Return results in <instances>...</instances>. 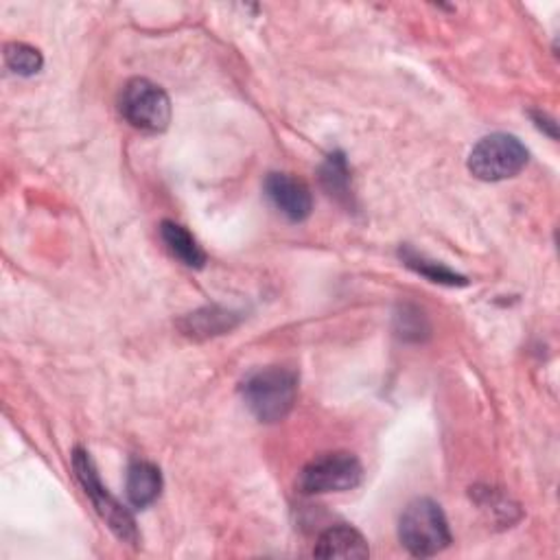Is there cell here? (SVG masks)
Segmentation results:
<instances>
[{
    "instance_id": "15",
    "label": "cell",
    "mask_w": 560,
    "mask_h": 560,
    "mask_svg": "<svg viewBox=\"0 0 560 560\" xmlns=\"http://www.w3.org/2000/svg\"><path fill=\"white\" fill-rule=\"evenodd\" d=\"M398 322H400V335L405 338V340H420V333H423L425 329H423V324H425V318H423V314H418V311H413V316L411 314H407V309H403V316H398L396 318Z\"/></svg>"
},
{
    "instance_id": "3",
    "label": "cell",
    "mask_w": 560,
    "mask_h": 560,
    "mask_svg": "<svg viewBox=\"0 0 560 560\" xmlns=\"http://www.w3.org/2000/svg\"><path fill=\"white\" fill-rule=\"evenodd\" d=\"M527 165V150L512 133H491L471 150L469 169L484 182L514 178Z\"/></svg>"
},
{
    "instance_id": "12",
    "label": "cell",
    "mask_w": 560,
    "mask_h": 560,
    "mask_svg": "<svg viewBox=\"0 0 560 560\" xmlns=\"http://www.w3.org/2000/svg\"><path fill=\"white\" fill-rule=\"evenodd\" d=\"M400 258H403V263H405L409 269H413V271H418V273H423L425 278L432 280V283L451 285V288H456V285H467V278H464V276L451 271L449 267H445V265H441V263H436V260H428L425 256H420V254L411 252L409 247L400 250Z\"/></svg>"
},
{
    "instance_id": "11",
    "label": "cell",
    "mask_w": 560,
    "mask_h": 560,
    "mask_svg": "<svg viewBox=\"0 0 560 560\" xmlns=\"http://www.w3.org/2000/svg\"><path fill=\"white\" fill-rule=\"evenodd\" d=\"M234 316L221 309H202L191 314L184 322L182 329L191 338H208V335H221L224 331H230L234 327Z\"/></svg>"
},
{
    "instance_id": "4",
    "label": "cell",
    "mask_w": 560,
    "mask_h": 560,
    "mask_svg": "<svg viewBox=\"0 0 560 560\" xmlns=\"http://www.w3.org/2000/svg\"><path fill=\"white\" fill-rule=\"evenodd\" d=\"M118 110L123 118L143 131H163L171 120L169 94L150 79H131L125 84Z\"/></svg>"
},
{
    "instance_id": "10",
    "label": "cell",
    "mask_w": 560,
    "mask_h": 560,
    "mask_svg": "<svg viewBox=\"0 0 560 560\" xmlns=\"http://www.w3.org/2000/svg\"><path fill=\"white\" fill-rule=\"evenodd\" d=\"M161 237L167 245V250L182 260L191 269H202L206 265V254L195 241V237L180 224L176 221H163L161 224Z\"/></svg>"
},
{
    "instance_id": "8",
    "label": "cell",
    "mask_w": 560,
    "mask_h": 560,
    "mask_svg": "<svg viewBox=\"0 0 560 560\" xmlns=\"http://www.w3.org/2000/svg\"><path fill=\"white\" fill-rule=\"evenodd\" d=\"M127 499L133 508L143 510L152 506L163 491V475L161 469L145 460H133L127 469V482H125Z\"/></svg>"
},
{
    "instance_id": "6",
    "label": "cell",
    "mask_w": 560,
    "mask_h": 560,
    "mask_svg": "<svg viewBox=\"0 0 560 560\" xmlns=\"http://www.w3.org/2000/svg\"><path fill=\"white\" fill-rule=\"evenodd\" d=\"M364 467L361 462L346 451L324 454L309 462L301 473V491L307 495L324 493H346L361 484Z\"/></svg>"
},
{
    "instance_id": "5",
    "label": "cell",
    "mask_w": 560,
    "mask_h": 560,
    "mask_svg": "<svg viewBox=\"0 0 560 560\" xmlns=\"http://www.w3.org/2000/svg\"><path fill=\"white\" fill-rule=\"evenodd\" d=\"M73 469L75 475L79 480V484L84 486L86 495L92 499L97 512L101 514V519L110 525V530L125 543L136 545L138 543V530H136V521L129 514V510H125L110 493L107 488L101 484L99 473L94 469V462L90 458L88 451H84L81 447L75 449L73 454Z\"/></svg>"
},
{
    "instance_id": "2",
    "label": "cell",
    "mask_w": 560,
    "mask_h": 560,
    "mask_svg": "<svg viewBox=\"0 0 560 560\" xmlns=\"http://www.w3.org/2000/svg\"><path fill=\"white\" fill-rule=\"evenodd\" d=\"M398 538L411 556L430 558L449 547L451 530L443 508L423 497L413 499L400 514Z\"/></svg>"
},
{
    "instance_id": "14",
    "label": "cell",
    "mask_w": 560,
    "mask_h": 560,
    "mask_svg": "<svg viewBox=\"0 0 560 560\" xmlns=\"http://www.w3.org/2000/svg\"><path fill=\"white\" fill-rule=\"evenodd\" d=\"M322 184L331 195H335L340 200L351 198V193H348L351 171H348L344 154H331L329 156V161L322 167Z\"/></svg>"
},
{
    "instance_id": "9",
    "label": "cell",
    "mask_w": 560,
    "mask_h": 560,
    "mask_svg": "<svg viewBox=\"0 0 560 560\" xmlns=\"http://www.w3.org/2000/svg\"><path fill=\"white\" fill-rule=\"evenodd\" d=\"M314 553L318 558H368V540L351 525H333L316 543Z\"/></svg>"
},
{
    "instance_id": "1",
    "label": "cell",
    "mask_w": 560,
    "mask_h": 560,
    "mask_svg": "<svg viewBox=\"0 0 560 560\" xmlns=\"http://www.w3.org/2000/svg\"><path fill=\"white\" fill-rule=\"evenodd\" d=\"M247 409L260 423H278L294 409L298 396V377L285 368H265L250 374L241 385Z\"/></svg>"
},
{
    "instance_id": "13",
    "label": "cell",
    "mask_w": 560,
    "mask_h": 560,
    "mask_svg": "<svg viewBox=\"0 0 560 560\" xmlns=\"http://www.w3.org/2000/svg\"><path fill=\"white\" fill-rule=\"evenodd\" d=\"M5 64L14 75L21 77H34L42 71L44 58L38 49L23 44V42H12L5 47Z\"/></svg>"
},
{
    "instance_id": "7",
    "label": "cell",
    "mask_w": 560,
    "mask_h": 560,
    "mask_svg": "<svg viewBox=\"0 0 560 560\" xmlns=\"http://www.w3.org/2000/svg\"><path fill=\"white\" fill-rule=\"evenodd\" d=\"M265 195L290 221H305L314 211L309 187L290 174H269L265 180Z\"/></svg>"
}]
</instances>
